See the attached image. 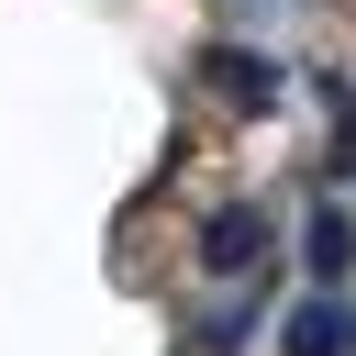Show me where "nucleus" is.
<instances>
[{"label": "nucleus", "instance_id": "obj_2", "mask_svg": "<svg viewBox=\"0 0 356 356\" xmlns=\"http://www.w3.org/2000/svg\"><path fill=\"white\" fill-rule=\"evenodd\" d=\"M200 89H222L234 111H267V100H278V67L245 56V44H200Z\"/></svg>", "mask_w": 356, "mask_h": 356}, {"label": "nucleus", "instance_id": "obj_1", "mask_svg": "<svg viewBox=\"0 0 356 356\" xmlns=\"http://www.w3.org/2000/svg\"><path fill=\"white\" fill-rule=\"evenodd\" d=\"M256 256H267V200H222V211L200 222V267H211V278H245Z\"/></svg>", "mask_w": 356, "mask_h": 356}, {"label": "nucleus", "instance_id": "obj_5", "mask_svg": "<svg viewBox=\"0 0 356 356\" xmlns=\"http://www.w3.org/2000/svg\"><path fill=\"white\" fill-rule=\"evenodd\" d=\"M334 178H356V100H345V122H334Z\"/></svg>", "mask_w": 356, "mask_h": 356}, {"label": "nucleus", "instance_id": "obj_3", "mask_svg": "<svg viewBox=\"0 0 356 356\" xmlns=\"http://www.w3.org/2000/svg\"><path fill=\"white\" fill-rule=\"evenodd\" d=\"M278 345H289V356H356V312H345V300H300Z\"/></svg>", "mask_w": 356, "mask_h": 356}, {"label": "nucleus", "instance_id": "obj_4", "mask_svg": "<svg viewBox=\"0 0 356 356\" xmlns=\"http://www.w3.org/2000/svg\"><path fill=\"white\" fill-rule=\"evenodd\" d=\"M300 267L334 289V278L356 267V211H334V200H323V211H312V234H300Z\"/></svg>", "mask_w": 356, "mask_h": 356}]
</instances>
